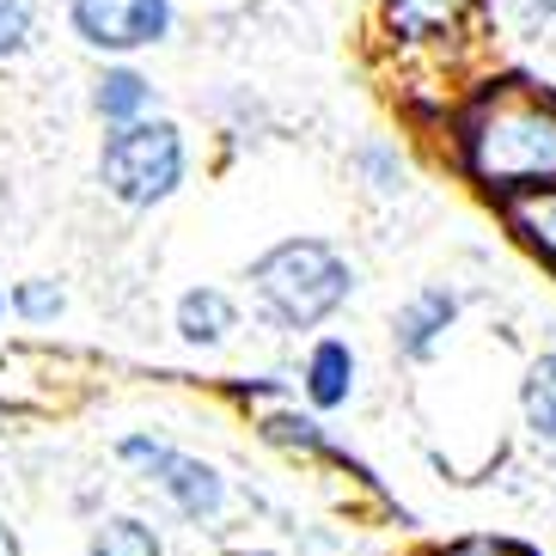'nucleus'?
<instances>
[{
  "instance_id": "nucleus-1",
  "label": "nucleus",
  "mask_w": 556,
  "mask_h": 556,
  "mask_svg": "<svg viewBox=\"0 0 556 556\" xmlns=\"http://www.w3.org/2000/svg\"><path fill=\"white\" fill-rule=\"evenodd\" d=\"M251 288L281 330H312L355 294V269L325 239H281L251 263Z\"/></svg>"
},
{
  "instance_id": "nucleus-2",
  "label": "nucleus",
  "mask_w": 556,
  "mask_h": 556,
  "mask_svg": "<svg viewBox=\"0 0 556 556\" xmlns=\"http://www.w3.org/2000/svg\"><path fill=\"white\" fill-rule=\"evenodd\" d=\"M471 172L483 184L520 190V184H551L556 178V116L532 104H502L471 129Z\"/></svg>"
},
{
  "instance_id": "nucleus-3",
  "label": "nucleus",
  "mask_w": 556,
  "mask_h": 556,
  "mask_svg": "<svg viewBox=\"0 0 556 556\" xmlns=\"http://www.w3.org/2000/svg\"><path fill=\"white\" fill-rule=\"evenodd\" d=\"M99 178L116 202L129 208H153L184 184V135L172 123H123L116 135H104Z\"/></svg>"
},
{
  "instance_id": "nucleus-4",
  "label": "nucleus",
  "mask_w": 556,
  "mask_h": 556,
  "mask_svg": "<svg viewBox=\"0 0 556 556\" xmlns=\"http://www.w3.org/2000/svg\"><path fill=\"white\" fill-rule=\"evenodd\" d=\"M116 453L129 458V465H141V471H148L165 495H172V507H178V514H190V520H208V514H220V502H227L220 471H214V465H202V458H190V453H178V446L148 441V434H129Z\"/></svg>"
},
{
  "instance_id": "nucleus-5",
  "label": "nucleus",
  "mask_w": 556,
  "mask_h": 556,
  "mask_svg": "<svg viewBox=\"0 0 556 556\" xmlns=\"http://www.w3.org/2000/svg\"><path fill=\"white\" fill-rule=\"evenodd\" d=\"M80 43L92 50H111V55H129V50H148L172 31V7L165 0H74L67 7Z\"/></svg>"
},
{
  "instance_id": "nucleus-6",
  "label": "nucleus",
  "mask_w": 556,
  "mask_h": 556,
  "mask_svg": "<svg viewBox=\"0 0 556 556\" xmlns=\"http://www.w3.org/2000/svg\"><path fill=\"white\" fill-rule=\"evenodd\" d=\"M458 318V300L446 294V288H422V294L409 300L404 312L392 318V343H397V355H409V361H428L434 355V343H441V330Z\"/></svg>"
},
{
  "instance_id": "nucleus-7",
  "label": "nucleus",
  "mask_w": 556,
  "mask_h": 556,
  "mask_svg": "<svg viewBox=\"0 0 556 556\" xmlns=\"http://www.w3.org/2000/svg\"><path fill=\"white\" fill-rule=\"evenodd\" d=\"M232 330H239V312H232V300L220 294V288H190V294L178 300V337L190 349L227 343Z\"/></svg>"
},
{
  "instance_id": "nucleus-8",
  "label": "nucleus",
  "mask_w": 556,
  "mask_h": 556,
  "mask_svg": "<svg viewBox=\"0 0 556 556\" xmlns=\"http://www.w3.org/2000/svg\"><path fill=\"white\" fill-rule=\"evenodd\" d=\"M349 392H355V349L330 337L306 361V397L318 409H337V404H349Z\"/></svg>"
},
{
  "instance_id": "nucleus-9",
  "label": "nucleus",
  "mask_w": 556,
  "mask_h": 556,
  "mask_svg": "<svg viewBox=\"0 0 556 556\" xmlns=\"http://www.w3.org/2000/svg\"><path fill=\"white\" fill-rule=\"evenodd\" d=\"M148 99H153V86L135 74V67H104L99 74V92H92V111L104 116V123H141V111H148Z\"/></svg>"
},
{
  "instance_id": "nucleus-10",
  "label": "nucleus",
  "mask_w": 556,
  "mask_h": 556,
  "mask_svg": "<svg viewBox=\"0 0 556 556\" xmlns=\"http://www.w3.org/2000/svg\"><path fill=\"white\" fill-rule=\"evenodd\" d=\"M520 416L539 441H556V355H539L526 367V386H520Z\"/></svg>"
},
{
  "instance_id": "nucleus-11",
  "label": "nucleus",
  "mask_w": 556,
  "mask_h": 556,
  "mask_svg": "<svg viewBox=\"0 0 556 556\" xmlns=\"http://www.w3.org/2000/svg\"><path fill=\"white\" fill-rule=\"evenodd\" d=\"M86 556H165V544H160V532H153L148 520H135V514H116V520H104L99 532H92Z\"/></svg>"
},
{
  "instance_id": "nucleus-12",
  "label": "nucleus",
  "mask_w": 556,
  "mask_h": 556,
  "mask_svg": "<svg viewBox=\"0 0 556 556\" xmlns=\"http://www.w3.org/2000/svg\"><path fill=\"white\" fill-rule=\"evenodd\" d=\"M514 220H520V232L532 239V245H544L556 257V190H532V197L514 202Z\"/></svg>"
},
{
  "instance_id": "nucleus-13",
  "label": "nucleus",
  "mask_w": 556,
  "mask_h": 556,
  "mask_svg": "<svg viewBox=\"0 0 556 556\" xmlns=\"http://www.w3.org/2000/svg\"><path fill=\"white\" fill-rule=\"evenodd\" d=\"M37 25V0H0V55H18L31 43Z\"/></svg>"
},
{
  "instance_id": "nucleus-14",
  "label": "nucleus",
  "mask_w": 556,
  "mask_h": 556,
  "mask_svg": "<svg viewBox=\"0 0 556 556\" xmlns=\"http://www.w3.org/2000/svg\"><path fill=\"white\" fill-rule=\"evenodd\" d=\"M13 306H18V318L50 325V318H62V288H55V281H18Z\"/></svg>"
},
{
  "instance_id": "nucleus-15",
  "label": "nucleus",
  "mask_w": 556,
  "mask_h": 556,
  "mask_svg": "<svg viewBox=\"0 0 556 556\" xmlns=\"http://www.w3.org/2000/svg\"><path fill=\"white\" fill-rule=\"evenodd\" d=\"M269 434H276V441H300V446H325L318 441V428L300 422V416H269Z\"/></svg>"
},
{
  "instance_id": "nucleus-16",
  "label": "nucleus",
  "mask_w": 556,
  "mask_h": 556,
  "mask_svg": "<svg viewBox=\"0 0 556 556\" xmlns=\"http://www.w3.org/2000/svg\"><path fill=\"white\" fill-rule=\"evenodd\" d=\"M0 556H18V532L7 520H0Z\"/></svg>"
},
{
  "instance_id": "nucleus-17",
  "label": "nucleus",
  "mask_w": 556,
  "mask_h": 556,
  "mask_svg": "<svg viewBox=\"0 0 556 556\" xmlns=\"http://www.w3.org/2000/svg\"><path fill=\"white\" fill-rule=\"evenodd\" d=\"M0 306H7V300H0Z\"/></svg>"
}]
</instances>
